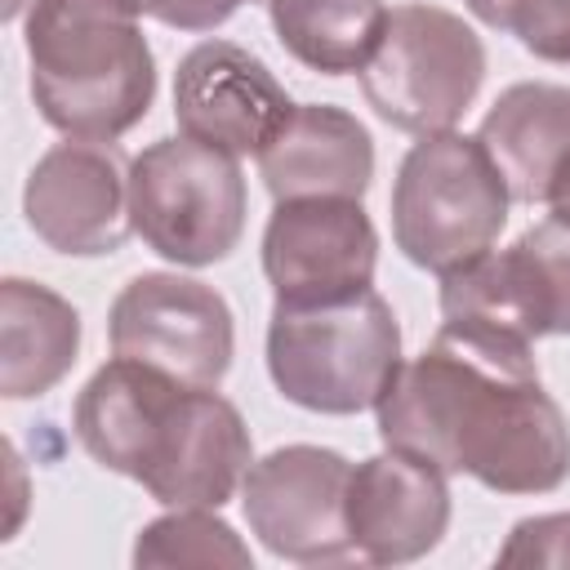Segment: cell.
<instances>
[{
  "label": "cell",
  "mask_w": 570,
  "mask_h": 570,
  "mask_svg": "<svg viewBox=\"0 0 570 570\" xmlns=\"http://www.w3.org/2000/svg\"><path fill=\"white\" fill-rule=\"evenodd\" d=\"M258 174L272 200H298V196L361 200L374 178V138L343 107L294 102L281 134L258 151Z\"/></svg>",
  "instance_id": "9a60e30c"
},
{
  "label": "cell",
  "mask_w": 570,
  "mask_h": 570,
  "mask_svg": "<svg viewBox=\"0 0 570 570\" xmlns=\"http://www.w3.org/2000/svg\"><path fill=\"white\" fill-rule=\"evenodd\" d=\"M134 566H200V570H249V543L218 517V508H169L165 517L147 521L134 539Z\"/></svg>",
  "instance_id": "d6986e66"
},
{
  "label": "cell",
  "mask_w": 570,
  "mask_h": 570,
  "mask_svg": "<svg viewBox=\"0 0 570 570\" xmlns=\"http://www.w3.org/2000/svg\"><path fill=\"white\" fill-rule=\"evenodd\" d=\"M543 205L552 209L548 218H557V223H570V151L561 156V165L552 169V183H548V196H543Z\"/></svg>",
  "instance_id": "603a6c76"
},
{
  "label": "cell",
  "mask_w": 570,
  "mask_h": 570,
  "mask_svg": "<svg viewBox=\"0 0 570 570\" xmlns=\"http://www.w3.org/2000/svg\"><path fill=\"white\" fill-rule=\"evenodd\" d=\"M468 13L508 31L543 62H570V0H463Z\"/></svg>",
  "instance_id": "ffe728a7"
},
{
  "label": "cell",
  "mask_w": 570,
  "mask_h": 570,
  "mask_svg": "<svg viewBox=\"0 0 570 570\" xmlns=\"http://www.w3.org/2000/svg\"><path fill=\"white\" fill-rule=\"evenodd\" d=\"M347 476L352 463L330 445H276L254 459L240 481L249 534L294 566H325L352 557L347 539Z\"/></svg>",
  "instance_id": "30bf717a"
},
{
  "label": "cell",
  "mask_w": 570,
  "mask_h": 570,
  "mask_svg": "<svg viewBox=\"0 0 570 570\" xmlns=\"http://www.w3.org/2000/svg\"><path fill=\"white\" fill-rule=\"evenodd\" d=\"M401 370V325L370 285L330 303H276L267 374L285 401L312 414H361L383 401Z\"/></svg>",
  "instance_id": "277c9868"
},
{
  "label": "cell",
  "mask_w": 570,
  "mask_h": 570,
  "mask_svg": "<svg viewBox=\"0 0 570 570\" xmlns=\"http://www.w3.org/2000/svg\"><path fill=\"white\" fill-rule=\"evenodd\" d=\"M107 338L111 356L156 365L196 387H218L236 352L227 298L214 285L178 272L134 276L111 303Z\"/></svg>",
  "instance_id": "9c48e42d"
},
{
  "label": "cell",
  "mask_w": 570,
  "mask_h": 570,
  "mask_svg": "<svg viewBox=\"0 0 570 570\" xmlns=\"http://www.w3.org/2000/svg\"><path fill=\"white\" fill-rule=\"evenodd\" d=\"M27 227L71 258H102L125 245L129 223V160L116 142L67 138L53 142L22 187Z\"/></svg>",
  "instance_id": "7c38bea8"
},
{
  "label": "cell",
  "mask_w": 570,
  "mask_h": 570,
  "mask_svg": "<svg viewBox=\"0 0 570 570\" xmlns=\"http://www.w3.org/2000/svg\"><path fill=\"white\" fill-rule=\"evenodd\" d=\"M294 102L272 67L232 40H200L174 71V120L178 134L200 138L232 156H258Z\"/></svg>",
  "instance_id": "4fadbf2b"
},
{
  "label": "cell",
  "mask_w": 570,
  "mask_h": 570,
  "mask_svg": "<svg viewBox=\"0 0 570 570\" xmlns=\"http://www.w3.org/2000/svg\"><path fill=\"white\" fill-rule=\"evenodd\" d=\"M379 232L352 196L276 200L263 227V276L276 303H330L374 285Z\"/></svg>",
  "instance_id": "8fae6325"
},
{
  "label": "cell",
  "mask_w": 570,
  "mask_h": 570,
  "mask_svg": "<svg viewBox=\"0 0 570 570\" xmlns=\"http://www.w3.org/2000/svg\"><path fill=\"white\" fill-rule=\"evenodd\" d=\"M512 191L481 147L459 129L423 134L392 183V240L423 272H454L494 249Z\"/></svg>",
  "instance_id": "5b68a950"
},
{
  "label": "cell",
  "mask_w": 570,
  "mask_h": 570,
  "mask_svg": "<svg viewBox=\"0 0 570 570\" xmlns=\"http://www.w3.org/2000/svg\"><path fill=\"white\" fill-rule=\"evenodd\" d=\"M499 566H552L570 570V512H543L521 517L508 534V543L494 552Z\"/></svg>",
  "instance_id": "44dd1931"
},
{
  "label": "cell",
  "mask_w": 570,
  "mask_h": 570,
  "mask_svg": "<svg viewBox=\"0 0 570 570\" xmlns=\"http://www.w3.org/2000/svg\"><path fill=\"white\" fill-rule=\"evenodd\" d=\"M276 40L294 62L321 76H347L370 62L383 40V0H263Z\"/></svg>",
  "instance_id": "ac0fdd59"
},
{
  "label": "cell",
  "mask_w": 570,
  "mask_h": 570,
  "mask_svg": "<svg viewBox=\"0 0 570 570\" xmlns=\"http://www.w3.org/2000/svg\"><path fill=\"white\" fill-rule=\"evenodd\" d=\"M245 0H138L142 18H156L174 31H214L223 27Z\"/></svg>",
  "instance_id": "7402d4cb"
},
{
  "label": "cell",
  "mask_w": 570,
  "mask_h": 570,
  "mask_svg": "<svg viewBox=\"0 0 570 570\" xmlns=\"http://www.w3.org/2000/svg\"><path fill=\"white\" fill-rule=\"evenodd\" d=\"M71 428L98 468L138 481L165 508H223L254 463L249 428L218 387L129 356L89 374Z\"/></svg>",
  "instance_id": "7a4b0ae2"
},
{
  "label": "cell",
  "mask_w": 570,
  "mask_h": 570,
  "mask_svg": "<svg viewBox=\"0 0 570 570\" xmlns=\"http://www.w3.org/2000/svg\"><path fill=\"white\" fill-rule=\"evenodd\" d=\"M22 45L36 111L67 138L116 142L156 98L138 0H31Z\"/></svg>",
  "instance_id": "3957f363"
},
{
  "label": "cell",
  "mask_w": 570,
  "mask_h": 570,
  "mask_svg": "<svg viewBox=\"0 0 570 570\" xmlns=\"http://www.w3.org/2000/svg\"><path fill=\"white\" fill-rule=\"evenodd\" d=\"M80 356V312L27 276L0 281V392L9 401L53 392Z\"/></svg>",
  "instance_id": "e0dca14e"
},
{
  "label": "cell",
  "mask_w": 570,
  "mask_h": 570,
  "mask_svg": "<svg viewBox=\"0 0 570 570\" xmlns=\"http://www.w3.org/2000/svg\"><path fill=\"white\" fill-rule=\"evenodd\" d=\"M129 223L165 263H223L245 236L240 156L187 134L156 138L129 160Z\"/></svg>",
  "instance_id": "8992f818"
},
{
  "label": "cell",
  "mask_w": 570,
  "mask_h": 570,
  "mask_svg": "<svg viewBox=\"0 0 570 570\" xmlns=\"http://www.w3.org/2000/svg\"><path fill=\"white\" fill-rule=\"evenodd\" d=\"M476 138L499 165L512 200L543 205L552 169L570 151V85H552V80L508 85L481 116Z\"/></svg>",
  "instance_id": "2e32d148"
},
{
  "label": "cell",
  "mask_w": 570,
  "mask_h": 570,
  "mask_svg": "<svg viewBox=\"0 0 570 570\" xmlns=\"http://www.w3.org/2000/svg\"><path fill=\"white\" fill-rule=\"evenodd\" d=\"M441 321L534 343L570 334V223L543 218L508 249L441 276Z\"/></svg>",
  "instance_id": "ba28073f"
},
{
  "label": "cell",
  "mask_w": 570,
  "mask_h": 570,
  "mask_svg": "<svg viewBox=\"0 0 570 570\" xmlns=\"http://www.w3.org/2000/svg\"><path fill=\"white\" fill-rule=\"evenodd\" d=\"M379 120L414 138L445 134L476 102L485 80L481 36L441 4H396L383 40L356 71Z\"/></svg>",
  "instance_id": "52a82bcc"
},
{
  "label": "cell",
  "mask_w": 570,
  "mask_h": 570,
  "mask_svg": "<svg viewBox=\"0 0 570 570\" xmlns=\"http://www.w3.org/2000/svg\"><path fill=\"white\" fill-rule=\"evenodd\" d=\"M374 414L387 450L494 494H552L570 476V423L539 379L534 343L441 321Z\"/></svg>",
  "instance_id": "6da1fadb"
},
{
  "label": "cell",
  "mask_w": 570,
  "mask_h": 570,
  "mask_svg": "<svg viewBox=\"0 0 570 570\" xmlns=\"http://www.w3.org/2000/svg\"><path fill=\"white\" fill-rule=\"evenodd\" d=\"M450 530V485L428 459L387 450L352 463L347 476V539L352 557L370 566H410L428 557Z\"/></svg>",
  "instance_id": "5bb4252c"
}]
</instances>
